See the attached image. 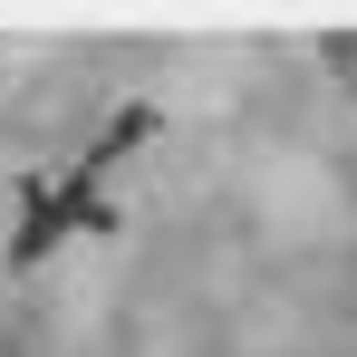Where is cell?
Masks as SVG:
<instances>
[{
	"instance_id": "6da1fadb",
	"label": "cell",
	"mask_w": 357,
	"mask_h": 357,
	"mask_svg": "<svg viewBox=\"0 0 357 357\" xmlns=\"http://www.w3.org/2000/svg\"><path fill=\"white\" fill-rule=\"evenodd\" d=\"M319 59L338 68V77H357V29H328V39H319Z\"/></svg>"
},
{
	"instance_id": "7a4b0ae2",
	"label": "cell",
	"mask_w": 357,
	"mask_h": 357,
	"mask_svg": "<svg viewBox=\"0 0 357 357\" xmlns=\"http://www.w3.org/2000/svg\"><path fill=\"white\" fill-rule=\"evenodd\" d=\"M0 357H29V348H10V338H0Z\"/></svg>"
}]
</instances>
